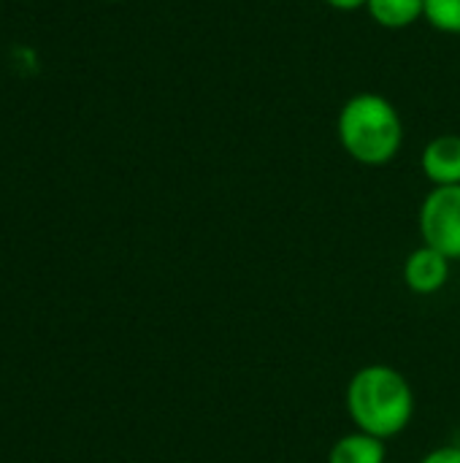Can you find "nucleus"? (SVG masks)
<instances>
[{"label": "nucleus", "mask_w": 460, "mask_h": 463, "mask_svg": "<svg viewBox=\"0 0 460 463\" xmlns=\"http://www.w3.org/2000/svg\"><path fill=\"white\" fill-rule=\"evenodd\" d=\"M344 404L355 429L382 442L404 434L415 418V391L409 380L388 364L358 369L347 383Z\"/></svg>", "instance_id": "1"}, {"label": "nucleus", "mask_w": 460, "mask_h": 463, "mask_svg": "<svg viewBox=\"0 0 460 463\" xmlns=\"http://www.w3.org/2000/svg\"><path fill=\"white\" fill-rule=\"evenodd\" d=\"M336 136L342 149L361 165L380 168L396 160L404 144V122L399 109L380 92H358L344 100Z\"/></svg>", "instance_id": "2"}, {"label": "nucleus", "mask_w": 460, "mask_h": 463, "mask_svg": "<svg viewBox=\"0 0 460 463\" xmlns=\"http://www.w3.org/2000/svg\"><path fill=\"white\" fill-rule=\"evenodd\" d=\"M418 222L426 247L450 260H460V184L431 187L420 203Z\"/></svg>", "instance_id": "3"}, {"label": "nucleus", "mask_w": 460, "mask_h": 463, "mask_svg": "<svg viewBox=\"0 0 460 463\" xmlns=\"http://www.w3.org/2000/svg\"><path fill=\"white\" fill-rule=\"evenodd\" d=\"M401 274L407 290H412L415 296H434L450 282V258L423 244L407 255Z\"/></svg>", "instance_id": "4"}, {"label": "nucleus", "mask_w": 460, "mask_h": 463, "mask_svg": "<svg viewBox=\"0 0 460 463\" xmlns=\"http://www.w3.org/2000/svg\"><path fill=\"white\" fill-rule=\"evenodd\" d=\"M420 168L434 187L460 184V136L442 133L423 146Z\"/></svg>", "instance_id": "5"}, {"label": "nucleus", "mask_w": 460, "mask_h": 463, "mask_svg": "<svg viewBox=\"0 0 460 463\" xmlns=\"http://www.w3.org/2000/svg\"><path fill=\"white\" fill-rule=\"evenodd\" d=\"M388 461V448L382 439L363 434V431H350L339 437L331 450H328V463H385Z\"/></svg>", "instance_id": "6"}, {"label": "nucleus", "mask_w": 460, "mask_h": 463, "mask_svg": "<svg viewBox=\"0 0 460 463\" xmlns=\"http://www.w3.org/2000/svg\"><path fill=\"white\" fill-rule=\"evenodd\" d=\"M369 16L385 30H404L426 19V0H369Z\"/></svg>", "instance_id": "7"}, {"label": "nucleus", "mask_w": 460, "mask_h": 463, "mask_svg": "<svg viewBox=\"0 0 460 463\" xmlns=\"http://www.w3.org/2000/svg\"><path fill=\"white\" fill-rule=\"evenodd\" d=\"M426 22L439 33L460 35V0H426Z\"/></svg>", "instance_id": "8"}, {"label": "nucleus", "mask_w": 460, "mask_h": 463, "mask_svg": "<svg viewBox=\"0 0 460 463\" xmlns=\"http://www.w3.org/2000/svg\"><path fill=\"white\" fill-rule=\"evenodd\" d=\"M420 463H460V448L458 445H442L434 448L431 453H426Z\"/></svg>", "instance_id": "9"}, {"label": "nucleus", "mask_w": 460, "mask_h": 463, "mask_svg": "<svg viewBox=\"0 0 460 463\" xmlns=\"http://www.w3.org/2000/svg\"><path fill=\"white\" fill-rule=\"evenodd\" d=\"M325 3L336 11H358V8H366L369 0H325Z\"/></svg>", "instance_id": "10"}]
</instances>
